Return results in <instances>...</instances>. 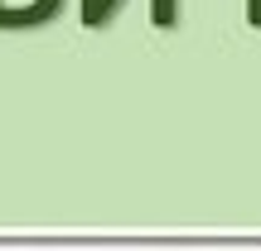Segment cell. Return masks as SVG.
Listing matches in <instances>:
<instances>
[{
    "label": "cell",
    "mask_w": 261,
    "mask_h": 251,
    "mask_svg": "<svg viewBox=\"0 0 261 251\" xmlns=\"http://www.w3.org/2000/svg\"><path fill=\"white\" fill-rule=\"evenodd\" d=\"M121 5L126 0H77V19H83L87 29H107ZM150 24L155 29H174L179 24V0H150Z\"/></svg>",
    "instance_id": "6da1fadb"
},
{
    "label": "cell",
    "mask_w": 261,
    "mask_h": 251,
    "mask_svg": "<svg viewBox=\"0 0 261 251\" xmlns=\"http://www.w3.org/2000/svg\"><path fill=\"white\" fill-rule=\"evenodd\" d=\"M63 15V0H0V34L44 29Z\"/></svg>",
    "instance_id": "7a4b0ae2"
}]
</instances>
